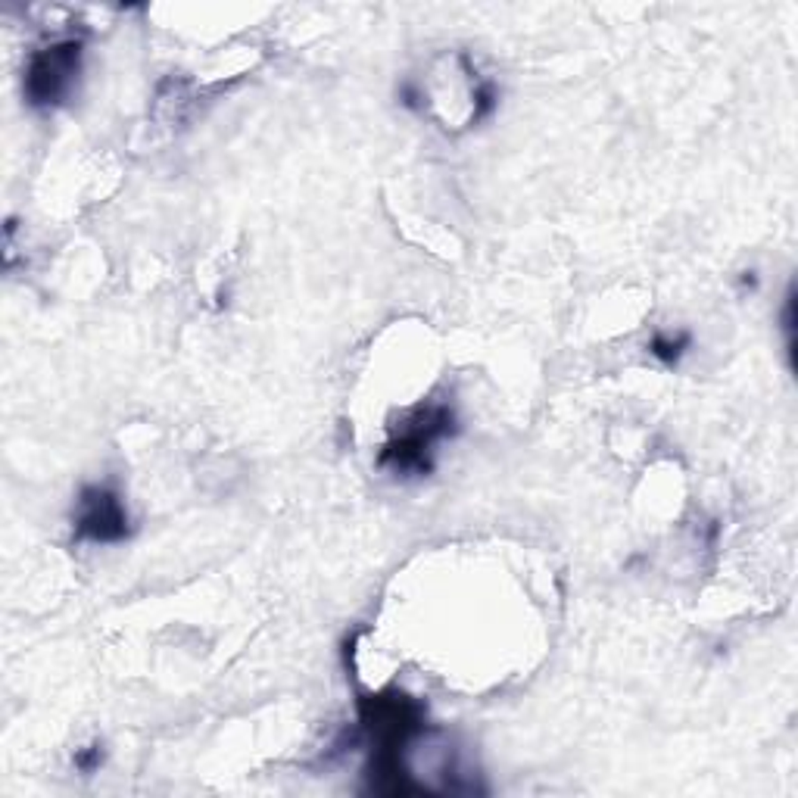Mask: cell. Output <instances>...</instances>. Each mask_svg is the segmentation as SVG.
Masks as SVG:
<instances>
[{
  "mask_svg": "<svg viewBox=\"0 0 798 798\" xmlns=\"http://www.w3.org/2000/svg\"><path fill=\"white\" fill-rule=\"evenodd\" d=\"M456 434V412L443 403H434L415 412L409 427L384 446L378 462L396 475H427L434 468V446Z\"/></svg>",
  "mask_w": 798,
  "mask_h": 798,
  "instance_id": "1",
  "label": "cell"
},
{
  "mask_svg": "<svg viewBox=\"0 0 798 798\" xmlns=\"http://www.w3.org/2000/svg\"><path fill=\"white\" fill-rule=\"evenodd\" d=\"M82 57H84V41L69 35L60 38L53 44L41 47L38 53H32L26 69V100L35 109H51L69 97L72 84L78 82L82 72Z\"/></svg>",
  "mask_w": 798,
  "mask_h": 798,
  "instance_id": "2",
  "label": "cell"
},
{
  "mask_svg": "<svg viewBox=\"0 0 798 798\" xmlns=\"http://www.w3.org/2000/svg\"><path fill=\"white\" fill-rule=\"evenodd\" d=\"M132 533V521L119 493L109 487H84L76 508V537L88 543H122Z\"/></svg>",
  "mask_w": 798,
  "mask_h": 798,
  "instance_id": "3",
  "label": "cell"
},
{
  "mask_svg": "<svg viewBox=\"0 0 798 798\" xmlns=\"http://www.w3.org/2000/svg\"><path fill=\"white\" fill-rule=\"evenodd\" d=\"M692 347V337L686 334V331H680V334H655L652 340H649V355L652 359H658L661 365L674 368L680 365V359H683L686 353H690Z\"/></svg>",
  "mask_w": 798,
  "mask_h": 798,
  "instance_id": "4",
  "label": "cell"
},
{
  "mask_svg": "<svg viewBox=\"0 0 798 798\" xmlns=\"http://www.w3.org/2000/svg\"><path fill=\"white\" fill-rule=\"evenodd\" d=\"M496 103H499L496 84L487 82V78H477L475 82V113H471V122H481V119H487V116H493Z\"/></svg>",
  "mask_w": 798,
  "mask_h": 798,
  "instance_id": "5",
  "label": "cell"
},
{
  "mask_svg": "<svg viewBox=\"0 0 798 798\" xmlns=\"http://www.w3.org/2000/svg\"><path fill=\"white\" fill-rule=\"evenodd\" d=\"M103 758H107L103 742H91L88 748H78L76 758H72V764H76V770H82V773H94V770H100Z\"/></svg>",
  "mask_w": 798,
  "mask_h": 798,
  "instance_id": "6",
  "label": "cell"
},
{
  "mask_svg": "<svg viewBox=\"0 0 798 798\" xmlns=\"http://www.w3.org/2000/svg\"><path fill=\"white\" fill-rule=\"evenodd\" d=\"M399 100H403V107H409V109H421V94H419V88H415V84H403V88H399Z\"/></svg>",
  "mask_w": 798,
  "mask_h": 798,
  "instance_id": "7",
  "label": "cell"
},
{
  "mask_svg": "<svg viewBox=\"0 0 798 798\" xmlns=\"http://www.w3.org/2000/svg\"><path fill=\"white\" fill-rule=\"evenodd\" d=\"M739 287L742 291H758V272H754V268H746V272L739 275Z\"/></svg>",
  "mask_w": 798,
  "mask_h": 798,
  "instance_id": "8",
  "label": "cell"
}]
</instances>
